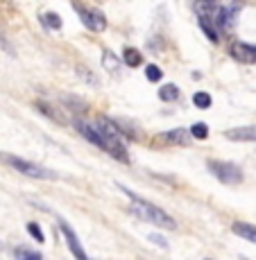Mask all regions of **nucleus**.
Instances as JSON below:
<instances>
[{"instance_id":"nucleus-1","label":"nucleus","mask_w":256,"mask_h":260,"mask_svg":"<svg viewBox=\"0 0 256 260\" xmlns=\"http://www.w3.org/2000/svg\"><path fill=\"white\" fill-rule=\"evenodd\" d=\"M118 190L127 194L129 206H132V213L136 215V217L145 219V222H150V224H154V226L168 229V231H175V229H177V222H175V219L170 217V215L165 213V211H161L159 206H154L152 202L143 199L140 194H136L134 190H129L127 186H123V183H118Z\"/></svg>"},{"instance_id":"nucleus-16","label":"nucleus","mask_w":256,"mask_h":260,"mask_svg":"<svg viewBox=\"0 0 256 260\" xmlns=\"http://www.w3.org/2000/svg\"><path fill=\"white\" fill-rule=\"evenodd\" d=\"M188 134L193 141H207L209 138V124L207 122H195L188 127Z\"/></svg>"},{"instance_id":"nucleus-8","label":"nucleus","mask_w":256,"mask_h":260,"mask_svg":"<svg viewBox=\"0 0 256 260\" xmlns=\"http://www.w3.org/2000/svg\"><path fill=\"white\" fill-rule=\"evenodd\" d=\"M157 141H163V143H168V145H175V147H186V145H190L193 138H190L188 129L177 127V129H170V132L159 134Z\"/></svg>"},{"instance_id":"nucleus-15","label":"nucleus","mask_w":256,"mask_h":260,"mask_svg":"<svg viewBox=\"0 0 256 260\" xmlns=\"http://www.w3.org/2000/svg\"><path fill=\"white\" fill-rule=\"evenodd\" d=\"M197 23H200V27H202V32L207 34V39L211 43H218L220 41V32L215 29V25L209 21V18H197Z\"/></svg>"},{"instance_id":"nucleus-22","label":"nucleus","mask_w":256,"mask_h":260,"mask_svg":"<svg viewBox=\"0 0 256 260\" xmlns=\"http://www.w3.org/2000/svg\"><path fill=\"white\" fill-rule=\"evenodd\" d=\"M0 249H3V242H0Z\"/></svg>"},{"instance_id":"nucleus-18","label":"nucleus","mask_w":256,"mask_h":260,"mask_svg":"<svg viewBox=\"0 0 256 260\" xmlns=\"http://www.w3.org/2000/svg\"><path fill=\"white\" fill-rule=\"evenodd\" d=\"M145 77H148V82H161L163 71L157 63H148V66H145Z\"/></svg>"},{"instance_id":"nucleus-12","label":"nucleus","mask_w":256,"mask_h":260,"mask_svg":"<svg viewBox=\"0 0 256 260\" xmlns=\"http://www.w3.org/2000/svg\"><path fill=\"white\" fill-rule=\"evenodd\" d=\"M39 21L43 23V27H48V29H52V32H57V29H62V16L59 14H54V12H43L41 16H39Z\"/></svg>"},{"instance_id":"nucleus-7","label":"nucleus","mask_w":256,"mask_h":260,"mask_svg":"<svg viewBox=\"0 0 256 260\" xmlns=\"http://www.w3.org/2000/svg\"><path fill=\"white\" fill-rule=\"evenodd\" d=\"M229 54L240 63H256V46H252V43L236 41L229 48Z\"/></svg>"},{"instance_id":"nucleus-6","label":"nucleus","mask_w":256,"mask_h":260,"mask_svg":"<svg viewBox=\"0 0 256 260\" xmlns=\"http://www.w3.org/2000/svg\"><path fill=\"white\" fill-rule=\"evenodd\" d=\"M75 129H77V132L82 134V136L87 138L89 143H93L95 147H100L102 152H107V154H109L107 143H104L102 134H100L98 129H95V124H93V122H87V120H82V118H75Z\"/></svg>"},{"instance_id":"nucleus-19","label":"nucleus","mask_w":256,"mask_h":260,"mask_svg":"<svg viewBox=\"0 0 256 260\" xmlns=\"http://www.w3.org/2000/svg\"><path fill=\"white\" fill-rule=\"evenodd\" d=\"M14 253H16V260H43L41 253L30 251V249H16Z\"/></svg>"},{"instance_id":"nucleus-20","label":"nucleus","mask_w":256,"mask_h":260,"mask_svg":"<svg viewBox=\"0 0 256 260\" xmlns=\"http://www.w3.org/2000/svg\"><path fill=\"white\" fill-rule=\"evenodd\" d=\"M27 233H30V236H32L34 240H37V242H43V240H46V236H43V231H41V226H39L37 222H30V224H27Z\"/></svg>"},{"instance_id":"nucleus-3","label":"nucleus","mask_w":256,"mask_h":260,"mask_svg":"<svg viewBox=\"0 0 256 260\" xmlns=\"http://www.w3.org/2000/svg\"><path fill=\"white\" fill-rule=\"evenodd\" d=\"M73 12H77L79 21L87 29H91V32L100 34L107 29V16H104L100 9L95 7H87V5H79V3H73Z\"/></svg>"},{"instance_id":"nucleus-17","label":"nucleus","mask_w":256,"mask_h":260,"mask_svg":"<svg viewBox=\"0 0 256 260\" xmlns=\"http://www.w3.org/2000/svg\"><path fill=\"white\" fill-rule=\"evenodd\" d=\"M193 104L197 109H211V104H213V98H211L209 93H204V91H197L193 95Z\"/></svg>"},{"instance_id":"nucleus-14","label":"nucleus","mask_w":256,"mask_h":260,"mask_svg":"<svg viewBox=\"0 0 256 260\" xmlns=\"http://www.w3.org/2000/svg\"><path fill=\"white\" fill-rule=\"evenodd\" d=\"M159 100H161V102H177L179 86L177 84H163V86L159 88Z\"/></svg>"},{"instance_id":"nucleus-2","label":"nucleus","mask_w":256,"mask_h":260,"mask_svg":"<svg viewBox=\"0 0 256 260\" xmlns=\"http://www.w3.org/2000/svg\"><path fill=\"white\" fill-rule=\"evenodd\" d=\"M0 163H5V166H9L12 170H16V172L25 174V177H32V179H46V181L57 179V174H54L52 170L27 161V158H21V156H16V154H9V152H0Z\"/></svg>"},{"instance_id":"nucleus-4","label":"nucleus","mask_w":256,"mask_h":260,"mask_svg":"<svg viewBox=\"0 0 256 260\" xmlns=\"http://www.w3.org/2000/svg\"><path fill=\"white\" fill-rule=\"evenodd\" d=\"M209 172L213 174L218 181L227 183V186H234V183L243 181V170L236 166V163H229V161H209Z\"/></svg>"},{"instance_id":"nucleus-11","label":"nucleus","mask_w":256,"mask_h":260,"mask_svg":"<svg viewBox=\"0 0 256 260\" xmlns=\"http://www.w3.org/2000/svg\"><path fill=\"white\" fill-rule=\"evenodd\" d=\"M120 61L127 63L129 68H138V66H143V54H140V50L127 46L123 50V59H120Z\"/></svg>"},{"instance_id":"nucleus-5","label":"nucleus","mask_w":256,"mask_h":260,"mask_svg":"<svg viewBox=\"0 0 256 260\" xmlns=\"http://www.w3.org/2000/svg\"><path fill=\"white\" fill-rule=\"evenodd\" d=\"M57 224H59V231H62V238L66 240V244H68L70 253L75 256V260H91V258L87 256V251H84V247H82V242H79V238H77V233H75V229L70 226V224H68L64 217H59Z\"/></svg>"},{"instance_id":"nucleus-23","label":"nucleus","mask_w":256,"mask_h":260,"mask_svg":"<svg viewBox=\"0 0 256 260\" xmlns=\"http://www.w3.org/2000/svg\"><path fill=\"white\" fill-rule=\"evenodd\" d=\"M243 260H245V258H243Z\"/></svg>"},{"instance_id":"nucleus-10","label":"nucleus","mask_w":256,"mask_h":260,"mask_svg":"<svg viewBox=\"0 0 256 260\" xmlns=\"http://www.w3.org/2000/svg\"><path fill=\"white\" fill-rule=\"evenodd\" d=\"M232 231H234L238 238H243V240H247V242L256 244V226H254V224L234 222V224H232Z\"/></svg>"},{"instance_id":"nucleus-13","label":"nucleus","mask_w":256,"mask_h":260,"mask_svg":"<svg viewBox=\"0 0 256 260\" xmlns=\"http://www.w3.org/2000/svg\"><path fill=\"white\" fill-rule=\"evenodd\" d=\"M120 57L118 54H113L111 50H104L102 52V68L104 71H109V73H118L120 71Z\"/></svg>"},{"instance_id":"nucleus-9","label":"nucleus","mask_w":256,"mask_h":260,"mask_svg":"<svg viewBox=\"0 0 256 260\" xmlns=\"http://www.w3.org/2000/svg\"><path fill=\"white\" fill-rule=\"evenodd\" d=\"M229 141L236 143H256V124H243V127H232L224 132Z\"/></svg>"},{"instance_id":"nucleus-21","label":"nucleus","mask_w":256,"mask_h":260,"mask_svg":"<svg viewBox=\"0 0 256 260\" xmlns=\"http://www.w3.org/2000/svg\"><path fill=\"white\" fill-rule=\"evenodd\" d=\"M148 240H150V242H154V244H157V247L165 249V251H168V249H170L168 240H165V238H161V236H159V233H148Z\"/></svg>"}]
</instances>
